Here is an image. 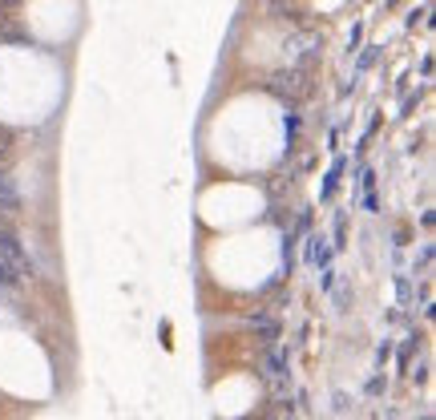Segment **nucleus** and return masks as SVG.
<instances>
[{
	"label": "nucleus",
	"mask_w": 436,
	"mask_h": 420,
	"mask_svg": "<svg viewBox=\"0 0 436 420\" xmlns=\"http://www.w3.org/2000/svg\"><path fill=\"white\" fill-rule=\"evenodd\" d=\"M323 243H327V238H323V234H311V251H307V259H311V267H327V247H323Z\"/></svg>",
	"instance_id": "f257e3e1"
},
{
	"label": "nucleus",
	"mask_w": 436,
	"mask_h": 420,
	"mask_svg": "<svg viewBox=\"0 0 436 420\" xmlns=\"http://www.w3.org/2000/svg\"><path fill=\"white\" fill-rule=\"evenodd\" d=\"M12 207H17V190H12L8 178H0V210H12Z\"/></svg>",
	"instance_id": "f03ea898"
}]
</instances>
